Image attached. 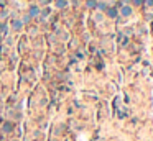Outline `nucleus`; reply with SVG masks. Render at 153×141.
<instances>
[{"mask_svg":"<svg viewBox=\"0 0 153 141\" xmlns=\"http://www.w3.org/2000/svg\"><path fill=\"white\" fill-rule=\"evenodd\" d=\"M40 13H41V12H40V7H38V5H31V7L28 8V15H30V18H36Z\"/></svg>","mask_w":153,"mask_h":141,"instance_id":"1","label":"nucleus"},{"mask_svg":"<svg viewBox=\"0 0 153 141\" xmlns=\"http://www.w3.org/2000/svg\"><path fill=\"white\" fill-rule=\"evenodd\" d=\"M21 28H23V23H21L20 18H15V20H12V30H13V31H20Z\"/></svg>","mask_w":153,"mask_h":141,"instance_id":"2","label":"nucleus"},{"mask_svg":"<svg viewBox=\"0 0 153 141\" xmlns=\"http://www.w3.org/2000/svg\"><path fill=\"white\" fill-rule=\"evenodd\" d=\"M120 15L122 17H130V15H132V8L128 7V5H122L120 7Z\"/></svg>","mask_w":153,"mask_h":141,"instance_id":"3","label":"nucleus"},{"mask_svg":"<svg viewBox=\"0 0 153 141\" xmlns=\"http://www.w3.org/2000/svg\"><path fill=\"white\" fill-rule=\"evenodd\" d=\"M13 123H10V121H5V123H2V130H4V133H12L13 131Z\"/></svg>","mask_w":153,"mask_h":141,"instance_id":"4","label":"nucleus"},{"mask_svg":"<svg viewBox=\"0 0 153 141\" xmlns=\"http://www.w3.org/2000/svg\"><path fill=\"white\" fill-rule=\"evenodd\" d=\"M107 17H111V18H115L117 17V8H107L105 10Z\"/></svg>","mask_w":153,"mask_h":141,"instance_id":"5","label":"nucleus"},{"mask_svg":"<svg viewBox=\"0 0 153 141\" xmlns=\"http://www.w3.org/2000/svg\"><path fill=\"white\" fill-rule=\"evenodd\" d=\"M54 5H56V8H64L66 5H68V0H56Z\"/></svg>","mask_w":153,"mask_h":141,"instance_id":"6","label":"nucleus"},{"mask_svg":"<svg viewBox=\"0 0 153 141\" xmlns=\"http://www.w3.org/2000/svg\"><path fill=\"white\" fill-rule=\"evenodd\" d=\"M0 33L7 35V33H8V26H7V25H0Z\"/></svg>","mask_w":153,"mask_h":141,"instance_id":"7","label":"nucleus"},{"mask_svg":"<svg viewBox=\"0 0 153 141\" xmlns=\"http://www.w3.org/2000/svg\"><path fill=\"white\" fill-rule=\"evenodd\" d=\"M30 20H31V18H30V15H28V13H26V15H25V17L21 18V23H23V25H25V23H28V21H30Z\"/></svg>","mask_w":153,"mask_h":141,"instance_id":"8","label":"nucleus"},{"mask_svg":"<svg viewBox=\"0 0 153 141\" xmlns=\"http://www.w3.org/2000/svg\"><path fill=\"white\" fill-rule=\"evenodd\" d=\"M87 7H89V8H94V7H97V4L94 2V0H87Z\"/></svg>","mask_w":153,"mask_h":141,"instance_id":"9","label":"nucleus"},{"mask_svg":"<svg viewBox=\"0 0 153 141\" xmlns=\"http://www.w3.org/2000/svg\"><path fill=\"white\" fill-rule=\"evenodd\" d=\"M97 8H99V10H107V5L104 4V2H100V4H97Z\"/></svg>","mask_w":153,"mask_h":141,"instance_id":"10","label":"nucleus"},{"mask_svg":"<svg viewBox=\"0 0 153 141\" xmlns=\"http://www.w3.org/2000/svg\"><path fill=\"white\" fill-rule=\"evenodd\" d=\"M143 2H145V0H132V4H133V5H142Z\"/></svg>","mask_w":153,"mask_h":141,"instance_id":"11","label":"nucleus"},{"mask_svg":"<svg viewBox=\"0 0 153 141\" xmlns=\"http://www.w3.org/2000/svg\"><path fill=\"white\" fill-rule=\"evenodd\" d=\"M145 4L150 5V7H153V0H145Z\"/></svg>","mask_w":153,"mask_h":141,"instance_id":"12","label":"nucleus"},{"mask_svg":"<svg viewBox=\"0 0 153 141\" xmlns=\"http://www.w3.org/2000/svg\"><path fill=\"white\" fill-rule=\"evenodd\" d=\"M5 4H7V0H0V7H5Z\"/></svg>","mask_w":153,"mask_h":141,"instance_id":"13","label":"nucleus"},{"mask_svg":"<svg viewBox=\"0 0 153 141\" xmlns=\"http://www.w3.org/2000/svg\"><path fill=\"white\" fill-rule=\"evenodd\" d=\"M0 123H2V118H0Z\"/></svg>","mask_w":153,"mask_h":141,"instance_id":"14","label":"nucleus"},{"mask_svg":"<svg viewBox=\"0 0 153 141\" xmlns=\"http://www.w3.org/2000/svg\"><path fill=\"white\" fill-rule=\"evenodd\" d=\"M13 141H18V140H13Z\"/></svg>","mask_w":153,"mask_h":141,"instance_id":"15","label":"nucleus"}]
</instances>
